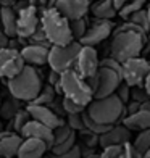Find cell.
<instances>
[{"instance_id":"obj_1","label":"cell","mask_w":150,"mask_h":158,"mask_svg":"<svg viewBox=\"0 0 150 158\" xmlns=\"http://www.w3.org/2000/svg\"><path fill=\"white\" fill-rule=\"evenodd\" d=\"M6 87L11 97L19 102H34L42 89V77L34 66L26 64L19 74L6 81Z\"/></svg>"},{"instance_id":"obj_2","label":"cell","mask_w":150,"mask_h":158,"mask_svg":"<svg viewBox=\"0 0 150 158\" xmlns=\"http://www.w3.org/2000/svg\"><path fill=\"white\" fill-rule=\"evenodd\" d=\"M40 27L50 45H68L74 42L69 29V19L63 16L55 6H47L42 10Z\"/></svg>"},{"instance_id":"obj_3","label":"cell","mask_w":150,"mask_h":158,"mask_svg":"<svg viewBox=\"0 0 150 158\" xmlns=\"http://www.w3.org/2000/svg\"><path fill=\"white\" fill-rule=\"evenodd\" d=\"M85 113L89 114L90 119H94L95 123L103 124V126H113L118 124L119 121L126 118L124 105L121 103V100L113 94L103 98H94L87 105Z\"/></svg>"},{"instance_id":"obj_4","label":"cell","mask_w":150,"mask_h":158,"mask_svg":"<svg viewBox=\"0 0 150 158\" xmlns=\"http://www.w3.org/2000/svg\"><path fill=\"white\" fill-rule=\"evenodd\" d=\"M145 42L147 37H142L137 32H132V31L115 32L110 45L111 58H115L119 63H124L131 58L140 56V52L144 50Z\"/></svg>"},{"instance_id":"obj_5","label":"cell","mask_w":150,"mask_h":158,"mask_svg":"<svg viewBox=\"0 0 150 158\" xmlns=\"http://www.w3.org/2000/svg\"><path fill=\"white\" fill-rule=\"evenodd\" d=\"M60 87H61V95L73 100L74 103L82 105L87 108V105L94 100L92 89L89 87L87 81L79 76L74 69H68L60 74Z\"/></svg>"},{"instance_id":"obj_6","label":"cell","mask_w":150,"mask_h":158,"mask_svg":"<svg viewBox=\"0 0 150 158\" xmlns=\"http://www.w3.org/2000/svg\"><path fill=\"white\" fill-rule=\"evenodd\" d=\"M81 50L79 42H71L68 45H52L48 50V66L55 73H65L68 69H73L76 56Z\"/></svg>"},{"instance_id":"obj_7","label":"cell","mask_w":150,"mask_h":158,"mask_svg":"<svg viewBox=\"0 0 150 158\" xmlns=\"http://www.w3.org/2000/svg\"><path fill=\"white\" fill-rule=\"evenodd\" d=\"M89 84V87L92 89V94H94V98H103L113 95L118 89V85L121 84L123 77H121L118 73L111 71L108 68H102L98 66V71L89 79H85Z\"/></svg>"},{"instance_id":"obj_8","label":"cell","mask_w":150,"mask_h":158,"mask_svg":"<svg viewBox=\"0 0 150 158\" xmlns=\"http://www.w3.org/2000/svg\"><path fill=\"white\" fill-rule=\"evenodd\" d=\"M148 73H150V61L142 58V56H135V58H131L123 63V81L129 87L144 85Z\"/></svg>"},{"instance_id":"obj_9","label":"cell","mask_w":150,"mask_h":158,"mask_svg":"<svg viewBox=\"0 0 150 158\" xmlns=\"http://www.w3.org/2000/svg\"><path fill=\"white\" fill-rule=\"evenodd\" d=\"M39 26L40 18L37 15V6L27 3L16 11V37L29 39L39 29Z\"/></svg>"},{"instance_id":"obj_10","label":"cell","mask_w":150,"mask_h":158,"mask_svg":"<svg viewBox=\"0 0 150 158\" xmlns=\"http://www.w3.org/2000/svg\"><path fill=\"white\" fill-rule=\"evenodd\" d=\"M26 63L23 61L18 48L5 47L0 50V79H11L16 74H19Z\"/></svg>"},{"instance_id":"obj_11","label":"cell","mask_w":150,"mask_h":158,"mask_svg":"<svg viewBox=\"0 0 150 158\" xmlns=\"http://www.w3.org/2000/svg\"><path fill=\"white\" fill-rule=\"evenodd\" d=\"M98 64H100V61H98V55H97L95 47L81 45V50L76 56L73 69L79 76H82L84 79H89L98 71Z\"/></svg>"},{"instance_id":"obj_12","label":"cell","mask_w":150,"mask_h":158,"mask_svg":"<svg viewBox=\"0 0 150 158\" xmlns=\"http://www.w3.org/2000/svg\"><path fill=\"white\" fill-rule=\"evenodd\" d=\"M113 23L108 19H97L94 18L92 24L87 27V32L84 34V37L79 40L81 45L85 47H95L100 42H103L106 37H110L113 32Z\"/></svg>"},{"instance_id":"obj_13","label":"cell","mask_w":150,"mask_h":158,"mask_svg":"<svg viewBox=\"0 0 150 158\" xmlns=\"http://www.w3.org/2000/svg\"><path fill=\"white\" fill-rule=\"evenodd\" d=\"M26 111L29 113L31 119L37 121V123L44 124L50 129H55L63 124V119L60 118L58 113H55L50 106L45 105H34V103H27Z\"/></svg>"},{"instance_id":"obj_14","label":"cell","mask_w":150,"mask_h":158,"mask_svg":"<svg viewBox=\"0 0 150 158\" xmlns=\"http://www.w3.org/2000/svg\"><path fill=\"white\" fill-rule=\"evenodd\" d=\"M55 8L69 21L79 19L90 10V0H55Z\"/></svg>"},{"instance_id":"obj_15","label":"cell","mask_w":150,"mask_h":158,"mask_svg":"<svg viewBox=\"0 0 150 158\" xmlns=\"http://www.w3.org/2000/svg\"><path fill=\"white\" fill-rule=\"evenodd\" d=\"M19 135L23 139H39L42 142H45L48 150L52 148V145H53V129L40 124V123H37V121H34V119H29L24 124V127L21 129Z\"/></svg>"},{"instance_id":"obj_16","label":"cell","mask_w":150,"mask_h":158,"mask_svg":"<svg viewBox=\"0 0 150 158\" xmlns=\"http://www.w3.org/2000/svg\"><path fill=\"white\" fill-rule=\"evenodd\" d=\"M131 142V131L124 124H113L108 131L98 135V145L111 147V145H124V143Z\"/></svg>"},{"instance_id":"obj_17","label":"cell","mask_w":150,"mask_h":158,"mask_svg":"<svg viewBox=\"0 0 150 158\" xmlns=\"http://www.w3.org/2000/svg\"><path fill=\"white\" fill-rule=\"evenodd\" d=\"M48 50L50 47L44 45H35V44H27L19 50L23 61L29 66H44L48 63Z\"/></svg>"},{"instance_id":"obj_18","label":"cell","mask_w":150,"mask_h":158,"mask_svg":"<svg viewBox=\"0 0 150 158\" xmlns=\"http://www.w3.org/2000/svg\"><path fill=\"white\" fill-rule=\"evenodd\" d=\"M48 152L45 142L39 139H23L16 158H42Z\"/></svg>"},{"instance_id":"obj_19","label":"cell","mask_w":150,"mask_h":158,"mask_svg":"<svg viewBox=\"0 0 150 158\" xmlns=\"http://www.w3.org/2000/svg\"><path fill=\"white\" fill-rule=\"evenodd\" d=\"M23 142V137L16 132H6L2 139H0V158H13L18 155L19 145Z\"/></svg>"},{"instance_id":"obj_20","label":"cell","mask_w":150,"mask_h":158,"mask_svg":"<svg viewBox=\"0 0 150 158\" xmlns=\"http://www.w3.org/2000/svg\"><path fill=\"white\" fill-rule=\"evenodd\" d=\"M121 124H124L129 131H139V132L150 129V111L140 108L137 113L126 116L121 121Z\"/></svg>"},{"instance_id":"obj_21","label":"cell","mask_w":150,"mask_h":158,"mask_svg":"<svg viewBox=\"0 0 150 158\" xmlns=\"http://www.w3.org/2000/svg\"><path fill=\"white\" fill-rule=\"evenodd\" d=\"M0 23H2V32H5L10 39L16 37V11L11 6H2L0 8Z\"/></svg>"},{"instance_id":"obj_22","label":"cell","mask_w":150,"mask_h":158,"mask_svg":"<svg viewBox=\"0 0 150 158\" xmlns=\"http://www.w3.org/2000/svg\"><path fill=\"white\" fill-rule=\"evenodd\" d=\"M90 11L97 19H108L111 21L118 15V10L113 5V0H98L90 6Z\"/></svg>"},{"instance_id":"obj_23","label":"cell","mask_w":150,"mask_h":158,"mask_svg":"<svg viewBox=\"0 0 150 158\" xmlns=\"http://www.w3.org/2000/svg\"><path fill=\"white\" fill-rule=\"evenodd\" d=\"M134 150L137 152L139 156H142L147 150H150V129H145V131H140L137 134V137L132 142Z\"/></svg>"},{"instance_id":"obj_24","label":"cell","mask_w":150,"mask_h":158,"mask_svg":"<svg viewBox=\"0 0 150 158\" xmlns=\"http://www.w3.org/2000/svg\"><path fill=\"white\" fill-rule=\"evenodd\" d=\"M87 19L84 18H79V19H73V21H69V29H71V35H73V39L76 42H79L82 37H84V34L87 32Z\"/></svg>"},{"instance_id":"obj_25","label":"cell","mask_w":150,"mask_h":158,"mask_svg":"<svg viewBox=\"0 0 150 158\" xmlns=\"http://www.w3.org/2000/svg\"><path fill=\"white\" fill-rule=\"evenodd\" d=\"M55 95H56V92L55 89L52 87V85H42V89H40V94L37 95V98L34 100V105H45V106H50L53 103V100H55Z\"/></svg>"},{"instance_id":"obj_26","label":"cell","mask_w":150,"mask_h":158,"mask_svg":"<svg viewBox=\"0 0 150 158\" xmlns=\"http://www.w3.org/2000/svg\"><path fill=\"white\" fill-rule=\"evenodd\" d=\"M145 2H147V0H129V2L123 6V8L118 10V15L123 18L124 21H127L131 15H134L135 11H139V10L144 8Z\"/></svg>"},{"instance_id":"obj_27","label":"cell","mask_w":150,"mask_h":158,"mask_svg":"<svg viewBox=\"0 0 150 158\" xmlns=\"http://www.w3.org/2000/svg\"><path fill=\"white\" fill-rule=\"evenodd\" d=\"M18 110H21L19 108V100H16L15 97L5 100V102L0 105V114H2V118H5V119H11L16 114Z\"/></svg>"},{"instance_id":"obj_28","label":"cell","mask_w":150,"mask_h":158,"mask_svg":"<svg viewBox=\"0 0 150 158\" xmlns=\"http://www.w3.org/2000/svg\"><path fill=\"white\" fill-rule=\"evenodd\" d=\"M127 21H131V23H134V24H137L139 27L144 32H150V21H148V15H147V10H139V11H135L134 15H131L129 16V19Z\"/></svg>"},{"instance_id":"obj_29","label":"cell","mask_w":150,"mask_h":158,"mask_svg":"<svg viewBox=\"0 0 150 158\" xmlns=\"http://www.w3.org/2000/svg\"><path fill=\"white\" fill-rule=\"evenodd\" d=\"M73 134H74V131H73V129H71L66 123H63L61 126L55 127V129H53V145H58V143L65 142V140L69 139ZM53 145H52V147H53Z\"/></svg>"},{"instance_id":"obj_30","label":"cell","mask_w":150,"mask_h":158,"mask_svg":"<svg viewBox=\"0 0 150 158\" xmlns=\"http://www.w3.org/2000/svg\"><path fill=\"white\" fill-rule=\"evenodd\" d=\"M29 119H31V116H29V113L26 111V108H24V110H18L16 114L11 118V127H13V132L19 134V132H21V129L24 127V124H26Z\"/></svg>"},{"instance_id":"obj_31","label":"cell","mask_w":150,"mask_h":158,"mask_svg":"<svg viewBox=\"0 0 150 158\" xmlns=\"http://www.w3.org/2000/svg\"><path fill=\"white\" fill-rule=\"evenodd\" d=\"M74 145H76V132L71 135L69 139H66L65 142L58 143V145H53L52 148H50V152H52V155H63V153L69 152Z\"/></svg>"},{"instance_id":"obj_32","label":"cell","mask_w":150,"mask_h":158,"mask_svg":"<svg viewBox=\"0 0 150 158\" xmlns=\"http://www.w3.org/2000/svg\"><path fill=\"white\" fill-rule=\"evenodd\" d=\"M61 110L65 111L66 114H81L85 110V106L77 105V103L73 102V100H68V98L63 97V100H61Z\"/></svg>"},{"instance_id":"obj_33","label":"cell","mask_w":150,"mask_h":158,"mask_svg":"<svg viewBox=\"0 0 150 158\" xmlns=\"http://www.w3.org/2000/svg\"><path fill=\"white\" fill-rule=\"evenodd\" d=\"M98 66H102V68H108V69L115 71V73H118L121 77H123V63L116 61L115 58H111V56H106V58L100 60V64H98Z\"/></svg>"},{"instance_id":"obj_34","label":"cell","mask_w":150,"mask_h":158,"mask_svg":"<svg viewBox=\"0 0 150 158\" xmlns=\"http://www.w3.org/2000/svg\"><path fill=\"white\" fill-rule=\"evenodd\" d=\"M115 95L121 100V103L126 105L127 102H131V87L124 81H121V84L118 85V89L115 92Z\"/></svg>"},{"instance_id":"obj_35","label":"cell","mask_w":150,"mask_h":158,"mask_svg":"<svg viewBox=\"0 0 150 158\" xmlns=\"http://www.w3.org/2000/svg\"><path fill=\"white\" fill-rule=\"evenodd\" d=\"M148 98H150V95L147 94V90L144 89V85H139V87H131V100L139 102L142 105V103H145Z\"/></svg>"},{"instance_id":"obj_36","label":"cell","mask_w":150,"mask_h":158,"mask_svg":"<svg viewBox=\"0 0 150 158\" xmlns=\"http://www.w3.org/2000/svg\"><path fill=\"white\" fill-rule=\"evenodd\" d=\"M73 131H85L84 127V121H82V113L81 114H68V123H66Z\"/></svg>"},{"instance_id":"obj_37","label":"cell","mask_w":150,"mask_h":158,"mask_svg":"<svg viewBox=\"0 0 150 158\" xmlns=\"http://www.w3.org/2000/svg\"><path fill=\"white\" fill-rule=\"evenodd\" d=\"M27 40H29V44L44 45V47H52V45H50V42L47 40V37H45V34H44V31H42V27H40V26H39V29L35 31Z\"/></svg>"},{"instance_id":"obj_38","label":"cell","mask_w":150,"mask_h":158,"mask_svg":"<svg viewBox=\"0 0 150 158\" xmlns=\"http://www.w3.org/2000/svg\"><path fill=\"white\" fill-rule=\"evenodd\" d=\"M121 150H123V145H111V147H105V148H102L100 158H119Z\"/></svg>"},{"instance_id":"obj_39","label":"cell","mask_w":150,"mask_h":158,"mask_svg":"<svg viewBox=\"0 0 150 158\" xmlns=\"http://www.w3.org/2000/svg\"><path fill=\"white\" fill-rule=\"evenodd\" d=\"M119 158H140V156H139L137 152L134 150L132 143H131V142H127V143H124V145H123V150H121Z\"/></svg>"},{"instance_id":"obj_40","label":"cell","mask_w":150,"mask_h":158,"mask_svg":"<svg viewBox=\"0 0 150 158\" xmlns=\"http://www.w3.org/2000/svg\"><path fill=\"white\" fill-rule=\"evenodd\" d=\"M53 158H82V153H81V145H76L69 150V152L63 153V155H52Z\"/></svg>"},{"instance_id":"obj_41","label":"cell","mask_w":150,"mask_h":158,"mask_svg":"<svg viewBox=\"0 0 150 158\" xmlns=\"http://www.w3.org/2000/svg\"><path fill=\"white\" fill-rule=\"evenodd\" d=\"M140 110V103L139 102H134V100H131V102H127L124 105V111H126V116H129V114H134L137 113Z\"/></svg>"},{"instance_id":"obj_42","label":"cell","mask_w":150,"mask_h":158,"mask_svg":"<svg viewBox=\"0 0 150 158\" xmlns=\"http://www.w3.org/2000/svg\"><path fill=\"white\" fill-rule=\"evenodd\" d=\"M8 44H10V37L5 32H0V50L8 47Z\"/></svg>"},{"instance_id":"obj_43","label":"cell","mask_w":150,"mask_h":158,"mask_svg":"<svg viewBox=\"0 0 150 158\" xmlns=\"http://www.w3.org/2000/svg\"><path fill=\"white\" fill-rule=\"evenodd\" d=\"M127 2H129V0H113V5H115V8H116V10H121Z\"/></svg>"},{"instance_id":"obj_44","label":"cell","mask_w":150,"mask_h":158,"mask_svg":"<svg viewBox=\"0 0 150 158\" xmlns=\"http://www.w3.org/2000/svg\"><path fill=\"white\" fill-rule=\"evenodd\" d=\"M29 5H34V6H44L47 5V0H27Z\"/></svg>"},{"instance_id":"obj_45","label":"cell","mask_w":150,"mask_h":158,"mask_svg":"<svg viewBox=\"0 0 150 158\" xmlns=\"http://www.w3.org/2000/svg\"><path fill=\"white\" fill-rule=\"evenodd\" d=\"M144 89L147 90V94L150 95V73H148V76H147V79H145V82H144Z\"/></svg>"},{"instance_id":"obj_46","label":"cell","mask_w":150,"mask_h":158,"mask_svg":"<svg viewBox=\"0 0 150 158\" xmlns=\"http://www.w3.org/2000/svg\"><path fill=\"white\" fill-rule=\"evenodd\" d=\"M140 108H142V110H147V111H150V98L147 100L145 103H142V105H140Z\"/></svg>"},{"instance_id":"obj_47","label":"cell","mask_w":150,"mask_h":158,"mask_svg":"<svg viewBox=\"0 0 150 158\" xmlns=\"http://www.w3.org/2000/svg\"><path fill=\"white\" fill-rule=\"evenodd\" d=\"M140 158H150V150H147V152H145L144 155H142Z\"/></svg>"},{"instance_id":"obj_48","label":"cell","mask_w":150,"mask_h":158,"mask_svg":"<svg viewBox=\"0 0 150 158\" xmlns=\"http://www.w3.org/2000/svg\"><path fill=\"white\" fill-rule=\"evenodd\" d=\"M147 15H148V21H150V5L147 6Z\"/></svg>"},{"instance_id":"obj_49","label":"cell","mask_w":150,"mask_h":158,"mask_svg":"<svg viewBox=\"0 0 150 158\" xmlns=\"http://www.w3.org/2000/svg\"><path fill=\"white\" fill-rule=\"evenodd\" d=\"M42 158H53V156H52V155H44Z\"/></svg>"},{"instance_id":"obj_50","label":"cell","mask_w":150,"mask_h":158,"mask_svg":"<svg viewBox=\"0 0 150 158\" xmlns=\"http://www.w3.org/2000/svg\"><path fill=\"white\" fill-rule=\"evenodd\" d=\"M0 131H3V124H2V121H0Z\"/></svg>"},{"instance_id":"obj_51","label":"cell","mask_w":150,"mask_h":158,"mask_svg":"<svg viewBox=\"0 0 150 158\" xmlns=\"http://www.w3.org/2000/svg\"><path fill=\"white\" fill-rule=\"evenodd\" d=\"M5 2H8V0H0V3H5Z\"/></svg>"},{"instance_id":"obj_52","label":"cell","mask_w":150,"mask_h":158,"mask_svg":"<svg viewBox=\"0 0 150 158\" xmlns=\"http://www.w3.org/2000/svg\"><path fill=\"white\" fill-rule=\"evenodd\" d=\"M147 40H148V48H150V37H147Z\"/></svg>"},{"instance_id":"obj_53","label":"cell","mask_w":150,"mask_h":158,"mask_svg":"<svg viewBox=\"0 0 150 158\" xmlns=\"http://www.w3.org/2000/svg\"><path fill=\"white\" fill-rule=\"evenodd\" d=\"M0 105H2V102H0Z\"/></svg>"}]
</instances>
